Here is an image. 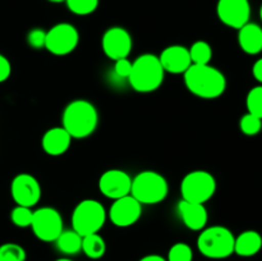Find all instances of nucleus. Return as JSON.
Listing matches in <instances>:
<instances>
[{
	"label": "nucleus",
	"mask_w": 262,
	"mask_h": 261,
	"mask_svg": "<svg viewBox=\"0 0 262 261\" xmlns=\"http://www.w3.org/2000/svg\"><path fill=\"white\" fill-rule=\"evenodd\" d=\"M82 252L92 260L101 258L106 252V243L99 233L82 237Z\"/></svg>",
	"instance_id": "obj_21"
},
{
	"label": "nucleus",
	"mask_w": 262,
	"mask_h": 261,
	"mask_svg": "<svg viewBox=\"0 0 262 261\" xmlns=\"http://www.w3.org/2000/svg\"><path fill=\"white\" fill-rule=\"evenodd\" d=\"M0 261H26V251L17 243H4L0 246Z\"/></svg>",
	"instance_id": "obj_23"
},
{
	"label": "nucleus",
	"mask_w": 262,
	"mask_h": 261,
	"mask_svg": "<svg viewBox=\"0 0 262 261\" xmlns=\"http://www.w3.org/2000/svg\"><path fill=\"white\" fill-rule=\"evenodd\" d=\"M140 261H166V258H164L163 256L160 255H155V253H152V255L143 256Z\"/></svg>",
	"instance_id": "obj_33"
},
{
	"label": "nucleus",
	"mask_w": 262,
	"mask_h": 261,
	"mask_svg": "<svg viewBox=\"0 0 262 261\" xmlns=\"http://www.w3.org/2000/svg\"><path fill=\"white\" fill-rule=\"evenodd\" d=\"M169 192L165 177L155 170L140 171L132 178L130 194L141 205H156L166 199Z\"/></svg>",
	"instance_id": "obj_5"
},
{
	"label": "nucleus",
	"mask_w": 262,
	"mask_h": 261,
	"mask_svg": "<svg viewBox=\"0 0 262 261\" xmlns=\"http://www.w3.org/2000/svg\"><path fill=\"white\" fill-rule=\"evenodd\" d=\"M182 222L188 229L191 230H202L206 228L209 214L204 204H196V202H188L181 200L177 206Z\"/></svg>",
	"instance_id": "obj_16"
},
{
	"label": "nucleus",
	"mask_w": 262,
	"mask_h": 261,
	"mask_svg": "<svg viewBox=\"0 0 262 261\" xmlns=\"http://www.w3.org/2000/svg\"><path fill=\"white\" fill-rule=\"evenodd\" d=\"M260 18H261V22H262V5H261V8H260Z\"/></svg>",
	"instance_id": "obj_36"
},
{
	"label": "nucleus",
	"mask_w": 262,
	"mask_h": 261,
	"mask_svg": "<svg viewBox=\"0 0 262 261\" xmlns=\"http://www.w3.org/2000/svg\"><path fill=\"white\" fill-rule=\"evenodd\" d=\"M130 71H132V61L128 58L119 59V60H115L114 64V72L118 77L120 78L128 79L129 77Z\"/></svg>",
	"instance_id": "obj_30"
},
{
	"label": "nucleus",
	"mask_w": 262,
	"mask_h": 261,
	"mask_svg": "<svg viewBox=\"0 0 262 261\" xmlns=\"http://www.w3.org/2000/svg\"><path fill=\"white\" fill-rule=\"evenodd\" d=\"M132 178L122 169H109L99 178V189L105 197L114 200L130 194Z\"/></svg>",
	"instance_id": "obj_14"
},
{
	"label": "nucleus",
	"mask_w": 262,
	"mask_h": 261,
	"mask_svg": "<svg viewBox=\"0 0 262 261\" xmlns=\"http://www.w3.org/2000/svg\"><path fill=\"white\" fill-rule=\"evenodd\" d=\"M216 192V179L206 170H193L187 173L181 182L182 200L196 204L209 201Z\"/></svg>",
	"instance_id": "obj_7"
},
{
	"label": "nucleus",
	"mask_w": 262,
	"mask_h": 261,
	"mask_svg": "<svg viewBox=\"0 0 262 261\" xmlns=\"http://www.w3.org/2000/svg\"><path fill=\"white\" fill-rule=\"evenodd\" d=\"M32 217L33 211L31 210V207L19 206V205H17V206L12 210V212H10V220H12L13 224L18 228L31 227Z\"/></svg>",
	"instance_id": "obj_26"
},
{
	"label": "nucleus",
	"mask_w": 262,
	"mask_h": 261,
	"mask_svg": "<svg viewBox=\"0 0 262 261\" xmlns=\"http://www.w3.org/2000/svg\"><path fill=\"white\" fill-rule=\"evenodd\" d=\"M189 50L192 64H210L212 59V48L209 42L199 40L192 44Z\"/></svg>",
	"instance_id": "obj_22"
},
{
	"label": "nucleus",
	"mask_w": 262,
	"mask_h": 261,
	"mask_svg": "<svg viewBox=\"0 0 262 261\" xmlns=\"http://www.w3.org/2000/svg\"><path fill=\"white\" fill-rule=\"evenodd\" d=\"M262 248V237L256 230H245L234 241V253L242 257L257 255Z\"/></svg>",
	"instance_id": "obj_19"
},
{
	"label": "nucleus",
	"mask_w": 262,
	"mask_h": 261,
	"mask_svg": "<svg viewBox=\"0 0 262 261\" xmlns=\"http://www.w3.org/2000/svg\"><path fill=\"white\" fill-rule=\"evenodd\" d=\"M51 3H61V2H66V0H49Z\"/></svg>",
	"instance_id": "obj_35"
},
{
	"label": "nucleus",
	"mask_w": 262,
	"mask_h": 261,
	"mask_svg": "<svg viewBox=\"0 0 262 261\" xmlns=\"http://www.w3.org/2000/svg\"><path fill=\"white\" fill-rule=\"evenodd\" d=\"M183 76L187 90L200 99H217L227 90L225 76L210 64H192Z\"/></svg>",
	"instance_id": "obj_1"
},
{
	"label": "nucleus",
	"mask_w": 262,
	"mask_h": 261,
	"mask_svg": "<svg viewBox=\"0 0 262 261\" xmlns=\"http://www.w3.org/2000/svg\"><path fill=\"white\" fill-rule=\"evenodd\" d=\"M107 212L101 202L94 199L82 200L72 212V229L81 237L99 233L106 222Z\"/></svg>",
	"instance_id": "obj_6"
},
{
	"label": "nucleus",
	"mask_w": 262,
	"mask_h": 261,
	"mask_svg": "<svg viewBox=\"0 0 262 261\" xmlns=\"http://www.w3.org/2000/svg\"><path fill=\"white\" fill-rule=\"evenodd\" d=\"M193 260V251L191 246L184 242L174 243L168 252L166 261H192Z\"/></svg>",
	"instance_id": "obj_27"
},
{
	"label": "nucleus",
	"mask_w": 262,
	"mask_h": 261,
	"mask_svg": "<svg viewBox=\"0 0 262 261\" xmlns=\"http://www.w3.org/2000/svg\"><path fill=\"white\" fill-rule=\"evenodd\" d=\"M67 7L73 14L89 15L99 7V0H66Z\"/></svg>",
	"instance_id": "obj_24"
},
{
	"label": "nucleus",
	"mask_w": 262,
	"mask_h": 261,
	"mask_svg": "<svg viewBox=\"0 0 262 261\" xmlns=\"http://www.w3.org/2000/svg\"><path fill=\"white\" fill-rule=\"evenodd\" d=\"M239 48L248 55H256L262 51V27L256 23H250L238 30Z\"/></svg>",
	"instance_id": "obj_18"
},
{
	"label": "nucleus",
	"mask_w": 262,
	"mask_h": 261,
	"mask_svg": "<svg viewBox=\"0 0 262 261\" xmlns=\"http://www.w3.org/2000/svg\"><path fill=\"white\" fill-rule=\"evenodd\" d=\"M252 74L253 77H255L256 81L262 83V58L258 59V60H256L255 64H253Z\"/></svg>",
	"instance_id": "obj_32"
},
{
	"label": "nucleus",
	"mask_w": 262,
	"mask_h": 261,
	"mask_svg": "<svg viewBox=\"0 0 262 261\" xmlns=\"http://www.w3.org/2000/svg\"><path fill=\"white\" fill-rule=\"evenodd\" d=\"M101 48L105 55L114 61L128 58L133 48L132 36L123 27H110L102 36Z\"/></svg>",
	"instance_id": "obj_11"
},
{
	"label": "nucleus",
	"mask_w": 262,
	"mask_h": 261,
	"mask_svg": "<svg viewBox=\"0 0 262 261\" xmlns=\"http://www.w3.org/2000/svg\"><path fill=\"white\" fill-rule=\"evenodd\" d=\"M55 261H73V260H71V258H58V260Z\"/></svg>",
	"instance_id": "obj_34"
},
{
	"label": "nucleus",
	"mask_w": 262,
	"mask_h": 261,
	"mask_svg": "<svg viewBox=\"0 0 262 261\" xmlns=\"http://www.w3.org/2000/svg\"><path fill=\"white\" fill-rule=\"evenodd\" d=\"M234 234L227 227L212 225L201 230L197 238V248L205 257L222 260L234 253Z\"/></svg>",
	"instance_id": "obj_4"
},
{
	"label": "nucleus",
	"mask_w": 262,
	"mask_h": 261,
	"mask_svg": "<svg viewBox=\"0 0 262 261\" xmlns=\"http://www.w3.org/2000/svg\"><path fill=\"white\" fill-rule=\"evenodd\" d=\"M31 229L42 242H55L64 230L61 214L54 207H40L33 211Z\"/></svg>",
	"instance_id": "obj_8"
},
{
	"label": "nucleus",
	"mask_w": 262,
	"mask_h": 261,
	"mask_svg": "<svg viewBox=\"0 0 262 261\" xmlns=\"http://www.w3.org/2000/svg\"><path fill=\"white\" fill-rule=\"evenodd\" d=\"M161 67L165 73L183 74L192 66L189 50L186 46L170 45L159 55Z\"/></svg>",
	"instance_id": "obj_15"
},
{
	"label": "nucleus",
	"mask_w": 262,
	"mask_h": 261,
	"mask_svg": "<svg viewBox=\"0 0 262 261\" xmlns=\"http://www.w3.org/2000/svg\"><path fill=\"white\" fill-rule=\"evenodd\" d=\"M12 74V64L5 55L0 54V83L7 81Z\"/></svg>",
	"instance_id": "obj_31"
},
{
	"label": "nucleus",
	"mask_w": 262,
	"mask_h": 261,
	"mask_svg": "<svg viewBox=\"0 0 262 261\" xmlns=\"http://www.w3.org/2000/svg\"><path fill=\"white\" fill-rule=\"evenodd\" d=\"M239 128L246 136H256L262 129V119L251 113H247L241 118Z\"/></svg>",
	"instance_id": "obj_28"
},
{
	"label": "nucleus",
	"mask_w": 262,
	"mask_h": 261,
	"mask_svg": "<svg viewBox=\"0 0 262 261\" xmlns=\"http://www.w3.org/2000/svg\"><path fill=\"white\" fill-rule=\"evenodd\" d=\"M246 106L248 113L262 119V84L250 90L246 99Z\"/></svg>",
	"instance_id": "obj_25"
},
{
	"label": "nucleus",
	"mask_w": 262,
	"mask_h": 261,
	"mask_svg": "<svg viewBox=\"0 0 262 261\" xmlns=\"http://www.w3.org/2000/svg\"><path fill=\"white\" fill-rule=\"evenodd\" d=\"M55 243L58 250L64 255H76L82 251V237L73 229L63 230Z\"/></svg>",
	"instance_id": "obj_20"
},
{
	"label": "nucleus",
	"mask_w": 262,
	"mask_h": 261,
	"mask_svg": "<svg viewBox=\"0 0 262 261\" xmlns=\"http://www.w3.org/2000/svg\"><path fill=\"white\" fill-rule=\"evenodd\" d=\"M164 72L159 56L155 54H142L135 61H132L128 82L135 91L141 94L156 91L163 84Z\"/></svg>",
	"instance_id": "obj_3"
},
{
	"label": "nucleus",
	"mask_w": 262,
	"mask_h": 261,
	"mask_svg": "<svg viewBox=\"0 0 262 261\" xmlns=\"http://www.w3.org/2000/svg\"><path fill=\"white\" fill-rule=\"evenodd\" d=\"M27 44L35 50L45 49L46 31L42 28H32L27 35Z\"/></svg>",
	"instance_id": "obj_29"
},
{
	"label": "nucleus",
	"mask_w": 262,
	"mask_h": 261,
	"mask_svg": "<svg viewBox=\"0 0 262 261\" xmlns=\"http://www.w3.org/2000/svg\"><path fill=\"white\" fill-rule=\"evenodd\" d=\"M79 33L71 23H58L46 32L45 49L56 56H64L76 50Z\"/></svg>",
	"instance_id": "obj_9"
},
{
	"label": "nucleus",
	"mask_w": 262,
	"mask_h": 261,
	"mask_svg": "<svg viewBox=\"0 0 262 261\" xmlns=\"http://www.w3.org/2000/svg\"><path fill=\"white\" fill-rule=\"evenodd\" d=\"M72 140L73 138L63 127H53L43 133L41 146L48 155L60 156L69 150Z\"/></svg>",
	"instance_id": "obj_17"
},
{
	"label": "nucleus",
	"mask_w": 262,
	"mask_h": 261,
	"mask_svg": "<svg viewBox=\"0 0 262 261\" xmlns=\"http://www.w3.org/2000/svg\"><path fill=\"white\" fill-rule=\"evenodd\" d=\"M41 184L37 178L28 173H20L13 178L10 184V194L19 206L32 207L41 199Z\"/></svg>",
	"instance_id": "obj_10"
},
{
	"label": "nucleus",
	"mask_w": 262,
	"mask_h": 261,
	"mask_svg": "<svg viewBox=\"0 0 262 261\" xmlns=\"http://www.w3.org/2000/svg\"><path fill=\"white\" fill-rule=\"evenodd\" d=\"M216 13L220 22L230 28L239 30L250 22L251 5L248 0H219Z\"/></svg>",
	"instance_id": "obj_13"
},
{
	"label": "nucleus",
	"mask_w": 262,
	"mask_h": 261,
	"mask_svg": "<svg viewBox=\"0 0 262 261\" xmlns=\"http://www.w3.org/2000/svg\"><path fill=\"white\" fill-rule=\"evenodd\" d=\"M107 215H109L110 222L115 227H130L140 220L142 215V205L132 194H127V196L114 200Z\"/></svg>",
	"instance_id": "obj_12"
},
{
	"label": "nucleus",
	"mask_w": 262,
	"mask_h": 261,
	"mask_svg": "<svg viewBox=\"0 0 262 261\" xmlns=\"http://www.w3.org/2000/svg\"><path fill=\"white\" fill-rule=\"evenodd\" d=\"M61 124L72 138L82 140L96 130L99 125V112L89 100H73L64 109Z\"/></svg>",
	"instance_id": "obj_2"
}]
</instances>
